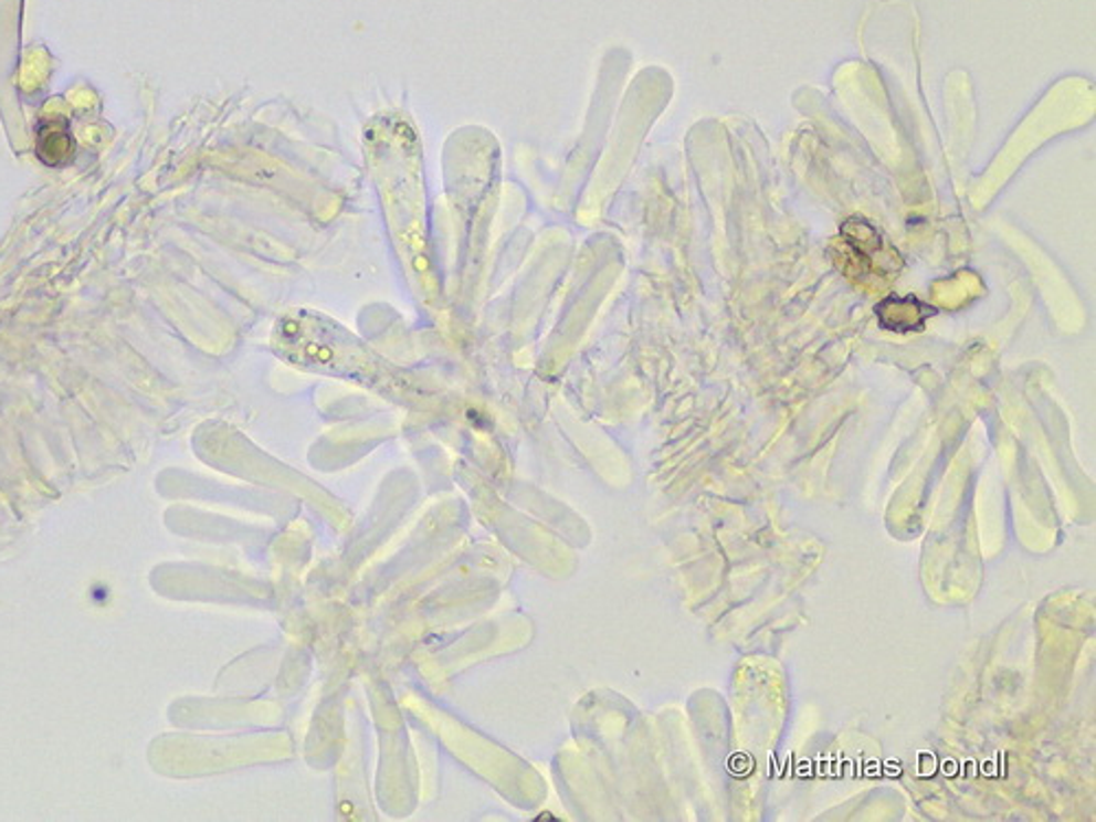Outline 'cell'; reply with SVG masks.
I'll return each mask as SVG.
<instances>
[{
  "label": "cell",
  "instance_id": "6da1fadb",
  "mask_svg": "<svg viewBox=\"0 0 1096 822\" xmlns=\"http://www.w3.org/2000/svg\"><path fill=\"white\" fill-rule=\"evenodd\" d=\"M35 158L51 169H64L77 158V140L66 117L40 119L35 128Z\"/></svg>",
  "mask_w": 1096,
  "mask_h": 822
},
{
  "label": "cell",
  "instance_id": "7a4b0ae2",
  "mask_svg": "<svg viewBox=\"0 0 1096 822\" xmlns=\"http://www.w3.org/2000/svg\"><path fill=\"white\" fill-rule=\"evenodd\" d=\"M340 810H342L345 814H349V812H354V808H351L349 803H342V805H340Z\"/></svg>",
  "mask_w": 1096,
  "mask_h": 822
}]
</instances>
